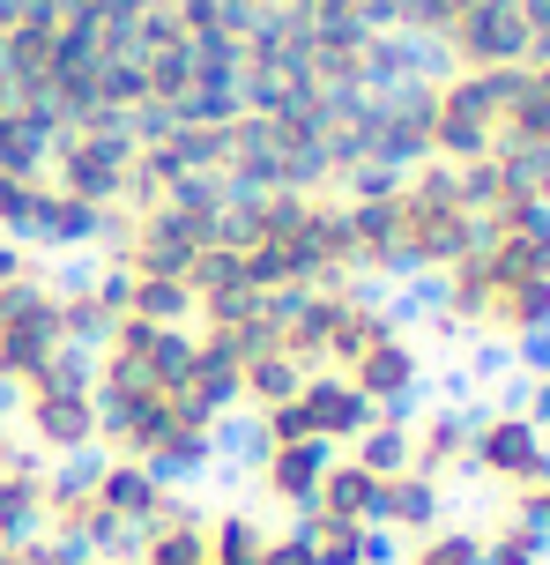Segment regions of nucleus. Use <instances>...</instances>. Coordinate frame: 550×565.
<instances>
[{"instance_id":"nucleus-6","label":"nucleus","mask_w":550,"mask_h":565,"mask_svg":"<svg viewBox=\"0 0 550 565\" xmlns=\"http://www.w3.org/2000/svg\"><path fill=\"white\" fill-rule=\"evenodd\" d=\"M8 439L37 454L45 469H83L97 461V387H89V350L60 365L30 372L23 387H8Z\"/></svg>"},{"instance_id":"nucleus-1","label":"nucleus","mask_w":550,"mask_h":565,"mask_svg":"<svg viewBox=\"0 0 550 565\" xmlns=\"http://www.w3.org/2000/svg\"><path fill=\"white\" fill-rule=\"evenodd\" d=\"M89 387H97L105 461H134L186 491L231 447V365L186 320H119L112 312L89 335Z\"/></svg>"},{"instance_id":"nucleus-7","label":"nucleus","mask_w":550,"mask_h":565,"mask_svg":"<svg viewBox=\"0 0 550 565\" xmlns=\"http://www.w3.org/2000/svg\"><path fill=\"white\" fill-rule=\"evenodd\" d=\"M543 477H550V431L536 424L528 402L468 409V483H484L498 507H514Z\"/></svg>"},{"instance_id":"nucleus-14","label":"nucleus","mask_w":550,"mask_h":565,"mask_svg":"<svg viewBox=\"0 0 550 565\" xmlns=\"http://www.w3.org/2000/svg\"><path fill=\"white\" fill-rule=\"evenodd\" d=\"M446 521V491L432 477H417V469H395V477H379V507H373V529L387 536V551L409 536H424Z\"/></svg>"},{"instance_id":"nucleus-21","label":"nucleus","mask_w":550,"mask_h":565,"mask_svg":"<svg viewBox=\"0 0 550 565\" xmlns=\"http://www.w3.org/2000/svg\"><path fill=\"white\" fill-rule=\"evenodd\" d=\"M514 513H528V521H536V529H543V536H550V477L536 483L528 499H514Z\"/></svg>"},{"instance_id":"nucleus-3","label":"nucleus","mask_w":550,"mask_h":565,"mask_svg":"<svg viewBox=\"0 0 550 565\" xmlns=\"http://www.w3.org/2000/svg\"><path fill=\"white\" fill-rule=\"evenodd\" d=\"M432 328L498 350V358H536L550 342V216L543 209H498L484 216L446 276H432Z\"/></svg>"},{"instance_id":"nucleus-11","label":"nucleus","mask_w":550,"mask_h":565,"mask_svg":"<svg viewBox=\"0 0 550 565\" xmlns=\"http://www.w3.org/2000/svg\"><path fill=\"white\" fill-rule=\"evenodd\" d=\"M402 424H409V469L432 477L439 491H454L468 477V409H454V402H417V409H402Z\"/></svg>"},{"instance_id":"nucleus-8","label":"nucleus","mask_w":550,"mask_h":565,"mask_svg":"<svg viewBox=\"0 0 550 565\" xmlns=\"http://www.w3.org/2000/svg\"><path fill=\"white\" fill-rule=\"evenodd\" d=\"M373 417H387V409H373V402L357 395V387H343L335 372H298V387H290L254 431L298 439V447H320V454H343V447H357V431Z\"/></svg>"},{"instance_id":"nucleus-4","label":"nucleus","mask_w":550,"mask_h":565,"mask_svg":"<svg viewBox=\"0 0 550 565\" xmlns=\"http://www.w3.org/2000/svg\"><path fill=\"white\" fill-rule=\"evenodd\" d=\"M476 231H484V201L468 164L424 157L357 194V282H432L476 246Z\"/></svg>"},{"instance_id":"nucleus-16","label":"nucleus","mask_w":550,"mask_h":565,"mask_svg":"<svg viewBox=\"0 0 550 565\" xmlns=\"http://www.w3.org/2000/svg\"><path fill=\"white\" fill-rule=\"evenodd\" d=\"M313 565H387V536L365 529V521H335V513H305V521H290Z\"/></svg>"},{"instance_id":"nucleus-15","label":"nucleus","mask_w":550,"mask_h":565,"mask_svg":"<svg viewBox=\"0 0 550 565\" xmlns=\"http://www.w3.org/2000/svg\"><path fill=\"white\" fill-rule=\"evenodd\" d=\"M45 491H53V469L8 439V447H0V536H37Z\"/></svg>"},{"instance_id":"nucleus-17","label":"nucleus","mask_w":550,"mask_h":565,"mask_svg":"<svg viewBox=\"0 0 550 565\" xmlns=\"http://www.w3.org/2000/svg\"><path fill=\"white\" fill-rule=\"evenodd\" d=\"M373 507H379V477L357 461V454H327L313 513H335V521H365V529H373Z\"/></svg>"},{"instance_id":"nucleus-19","label":"nucleus","mask_w":550,"mask_h":565,"mask_svg":"<svg viewBox=\"0 0 550 565\" xmlns=\"http://www.w3.org/2000/svg\"><path fill=\"white\" fill-rule=\"evenodd\" d=\"M387 565H484V551H476V529H468V521H439L424 536L395 543Z\"/></svg>"},{"instance_id":"nucleus-5","label":"nucleus","mask_w":550,"mask_h":565,"mask_svg":"<svg viewBox=\"0 0 550 565\" xmlns=\"http://www.w3.org/2000/svg\"><path fill=\"white\" fill-rule=\"evenodd\" d=\"M224 260L261 298H305L327 282H357V194L305 186L261 194L224 216Z\"/></svg>"},{"instance_id":"nucleus-2","label":"nucleus","mask_w":550,"mask_h":565,"mask_svg":"<svg viewBox=\"0 0 550 565\" xmlns=\"http://www.w3.org/2000/svg\"><path fill=\"white\" fill-rule=\"evenodd\" d=\"M283 358L298 372H335L373 409H417L432 380L424 328L409 320L379 282H327L305 298H283Z\"/></svg>"},{"instance_id":"nucleus-20","label":"nucleus","mask_w":550,"mask_h":565,"mask_svg":"<svg viewBox=\"0 0 550 565\" xmlns=\"http://www.w3.org/2000/svg\"><path fill=\"white\" fill-rule=\"evenodd\" d=\"M0 565H60L53 536H0Z\"/></svg>"},{"instance_id":"nucleus-9","label":"nucleus","mask_w":550,"mask_h":565,"mask_svg":"<svg viewBox=\"0 0 550 565\" xmlns=\"http://www.w3.org/2000/svg\"><path fill=\"white\" fill-rule=\"evenodd\" d=\"M320 469H327V454L320 447H298V439H268L254 431V447L238 461V477H246V507H261L268 521H305L320 499Z\"/></svg>"},{"instance_id":"nucleus-10","label":"nucleus","mask_w":550,"mask_h":565,"mask_svg":"<svg viewBox=\"0 0 550 565\" xmlns=\"http://www.w3.org/2000/svg\"><path fill=\"white\" fill-rule=\"evenodd\" d=\"M208 565H313L305 536L290 521H268L261 507H208Z\"/></svg>"},{"instance_id":"nucleus-13","label":"nucleus","mask_w":550,"mask_h":565,"mask_svg":"<svg viewBox=\"0 0 550 565\" xmlns=\"http://www.w3.org/2000/svg\"><path fill=\"white\" fill-rule=\"evenodd\" d=\"M83 469H89V483H97L105 513L127 529V543H134V529H149V521L179 499V483L149 477V469H134V461H105V454H97V461H83Z\"/></svg>"},{"instance_id":"nucleus-18","label":"nucleus","mask_w":550,"mask_h":565,"mask_svg":"<svg viewBox=\"0 0 550 565\" xmlns=\"http://www.w3.org/2000/svg\"><path fill=\"white\" fill-rule=\"evenodd\" d=\"M476 551L484 565H550V536L514 507H492V521H476Z\"/></svg>"},{"instance_id":"nucleus-24","label":"nucleus","mask_w":550,"mask_h":565,"mask_svg":"<svg viewBox=\"0 0 550 565\" xmlns=\"http://www.w3.org/2000/svg\"><path fill=\"white\" fill-rule=\"evenodd\" d=\"M0 447H8V395H0Z\"/></svg>"},{"instance_id":"nucleus-23","label":"nucleus","mask_w":550,"mask_h":565,"mask_svg":"<svg viewBox=\"0 0 550 565\" xmlns=\"http://www.w3.org/2000/svg\"><path fill=\"white\" fill-rule=\"evenodd\" d=\"M60 565H119V558H97V551H60Z\"/></svg>"},{"instance_id":"nucleus-22","label":"nucleus","mask_w":550,"mask_h":565,"mask_svg":"<svg viewBox=\"0 0 550 565\" xmlns=\"http://www.w3.org/2000/svg\"><path fill=\"white\" fill-rule=\"evenodd\" d=\"M528 409H536V424L550 431V358L536 365V387H528Z\"/></svg>"},{"instance_id":"nucleus-12","label":"nucleus","mask_w":550,"mask_h":565,"mask_svg":"<svg viewBox=\"0 0 550 565\" xmlns=\"http://www.w3.org/2000/svg\"><path fill=\"white\" fill-rule=\"evenodd\" d=\"M119 565H208V507H194L179 491L149 529H134V543L119 551Z\"/></svg>"}]
</instances>
